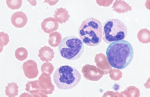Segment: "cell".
Segmentation results:
<instances>
[{"instance_id":"6","label":"cell","mask_w":150,"mask_h":97,"mask_svg":"<svg viewBox=\"0 0 150 97\" xmlns=\"http://www.w3.org/2000/svg\"><path fill=\"white\" fill-rule=\"evenodd\" d=\"M28 18L24 12L19 11L14 13L11 16V21L15 27L22 28L26 24Z\"/></svg>"},{"instance_id":"1","label":"cell","mask_w":150,"mask_h":97,"mask_svg":"<svg viewBox=\"0 0 150 97\" xmlns=\"http://www.w3.org/2000/svg\"><path fill=\"white\" fill-rule=\"evenodd\" d=\"M106 55L111 67L122 69L127 67L132 61L133 50L128 41L121 40L110 44L106 49Z\"/></svg>"},{"instance_id":"10","label":"cell","mask_w":150,"mask_h":97,"mask_svg":"<svg viewBox=\"0 0 150 97\" xmlns=\"http://www.w3.org/2000/svg\"><path fill=\"white\" fill-rule=\"evenodd\" d=\"M18 86L16 83H8V86L6 87L5 91L6 95L8 97H15L18 95Z\"/></svg>"},{"instance_id":"5","label":"cell","mask_w":150,"mask_h":97,"mask_svg":"<svg viewBox=\"0 0 150 97\" xmlns=\"http://www.w3.org/2000/svg\"><path fill=\"white\" fill-rule=\"evenodd\" d=\"M127 34V29L120 20L111 19L103 24L102 38L106 43L110 44L115 41L123 40Z\"/></svg>"},{"instance_id":"7","label":"cell","mask_w":150,"mask_h":97,"mask_svg":"<svg viewBox=\"0 0 150 97\" xmlns=\"http://www.w3.org/2000/svg\"><path fill=\"white\" fill-rule=\"evenodd\" d=\"M59 24L54 18L49 17L44 19L41 24V28L45 32L50 34L57 30Z\"/></svg>"},{"instance_id":"12","label":"cell","mask_w":150,"mask_h":97,"mask_svg":"<svg viewBox=\"0 0 150 97\" xmlns=\"http://www.w3.org/2000/svg\"><path fill=\"white\" fill-rule=\"evenodd\" d=\"M28 54L27 50L23 47L18 48L15 52V56L16 58L21 61L27 58Z\"/></svg>"},{"instance_id":"11","label":"cell","mask_w":150,"mask_h":97,"mask_svg":"<svg viewBox=\"0 0 150 97\" xmlns=\"http://www.w3.org/2000/svg\"><path fill=\"white\" fill-rule=\"evenodd\" d=\"M122 92L125 97H139L140 94L139 89L134 86L127 87Z\"/></svg>"},{"instance_id":"4","label":"cell","mask_w":150,"mask_h":97,"mask_svg":"<svg viewBox=\"0 0 150 97\" xmlns=\"http://www.w3.org/2000/svg\"><path fill=\"white\" fill-rule=\"evenodd\" d=\"M84 50V43L82 40L73 35L63 38L58 45V50L61 55L69 60L79 58L83 53Z\"/></svg>"},{"instance_id":"9","label":"cell","mask_w":150,"mask_h":97,"mask_svg":"<svg viewBox=\"0 0 150 97\" xmlns=\"http://www.w3.org/2000/svg\"><path fill=\"white\" fill-rule=\"evenodd\" d=\"M61 39L60 34L57 32H54L49 34L48 43L51 46L55 47L59 45Z\"/></svg>"},{"instance_id":"15","label":"cell","mask_w":150,"mask_h":97,"mask_svg":"<svg viewBox=\"0 0 150 97\" xmlns=\"http://www.w3.org/2000/svg\"><path fill=\"white\" fill-rule=\"evenodd\" d=\"M144 86L146 89H150V77L147 79L146 82L144 84Z\"/></svg>"},{"instance_id":"13","label":"cell","mask_w":150,"mask_h":97,"mask_svg":"<svg viewBox=\"0 0 150 97\" xmlns=\"http://www.w3.org/2000/svg\"><path fill=\"white\" fill-rule=\"evenodd\" d=\"M21 0H6V3L9 8L12 9H18L21 6Z\"/></svg>"},{"instance_id":"3","label":"cell","mask_w":150,"mask_h":97,"mask_svg":"<svg viewBox=\"0 0 150 97\" xmlns=\"http://www.w3.org/2000/svg\"><path fill=\"white\" fill-rule=\"evenodd\" d=\"M81 78L79 71L74 67L68 65L58 68L54 72L53 79L57 87L67 90L75 87Z\"/></svg>"},{"instance_id":"8","label":"cell","mask_w":150,"mask_h":97,"mask_svg":"<svg viewBox=\"0 0 150 97\" xmlns=\"http://www.w3.org/2000/svg\"><path fill=\"white\" fill-rule=\"evenodd\" d=\"M39 52L38 56L43 62L45 61L47 62L51 61L54 56V53L53 49L49 46H44L39 50Z\"/></svg>"},{"instance_id":"14","label":"cell","mask_w":150,"mask_h":97,"mask_svg":"<svg viewBox=\"0 0 150 97\" xmlns=\"http://www.w3.org/2000/svg\"><path fill=\"white\" fill-rule=\"evenodd\" d=\"M9 37L6 33H5L4 32H0V45H6L9 41Z\"/></svg>"},{"instance_id":"2","label":"cell","mask_w":150,"mask_h":97,"mask_svg":"<svg viewBox=\"0 0 150 97\" xmlns=\"http://www.w3.org/2000/svg\"><path fill=\"white\" fill-rule=\"evenodd\" d=\"M103 26L98 19L89 17L83 20L78 29L79 35L86 45H98L102 40Z\"/></svg>"}]
</instances>
